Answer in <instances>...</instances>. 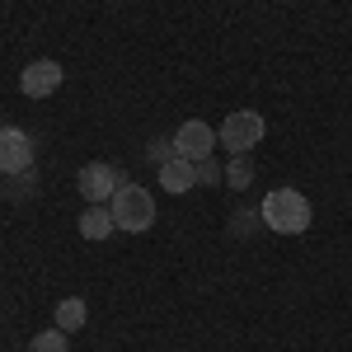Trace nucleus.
Segmentation results:
<instances>
[{"label":"nucleus","instance_id":"7","mask_svg":"<svg viewBox=\"0 0 352 352\" xmlns=\"http://www.w3.org/2000/svg\"><path fill=\"white\" fill-rule=\"evenodd\" d=\"M19 89H24L28 99H52L56 89H61V66L56 61H28L24 66V76H19Z\"/></svg>","mask_w":352,"mask_h":352},{"label":"nucleus","instance_id":"12","mask_svg":"<svg viewBox=\"0 0 352 352\" xmlns=\"http://www.w3.org/2000/svg\"><path fill=\"white\" fill-rule=\"evenodd\" d=\"M28 352H71V348H66V333L61 329H43V333H33Z\"/></svg>","mask_w":352,"mask_h":352},{"label":"nucleus","instance_id":"6","mask_svg":"<svg viewBox=\"0 0 352 352\" xmlns=\"http://www.w3.org/2000/svg\"><path fill=\"white\" fill-rule=\"evenodd\" d=\"M76 188H80L85 202H113V192L122 188V179H118V169L104 160H89L80 169V179H76Z\"/></svg>","mask_w":352,"mask_h":352},{"label":"nucleus","instance_id":"8","mask_svg":"<svg viewBox=\"0 0 352 352\" xmlns=\"http://www.w3.org/2000/svg\"><path fill=\"white\" fill-rule=\"evenodd\" d=\"M192 184H197V164L184 160V155H169V160L160 164V188L164 192H188Z\"/></svg>","mask_w":352,"mask_h":352},{"label":"nucleus","instance_id":"4","mask_svg":"<svg viewBox=\"0 0 352 352\" xmlns=\"http://www.w3.org/2000/svg\"><path fill=\"white\" fill-rule=\"evenodd\" d=\"M217 146H221L217 132H212V127H207L202 118H188V122H184V127L174 132V155H184V160H192V164L207 160V155H212Z\"/></svg>","mask_w":352,"mask_h":352},{"label":"nucleus","instance_id":"13","mask_svg":"<svg viewBox=\"0 0 352 352\" xmlns=\"http://www.w3.org/2000/svg\"><path fill=\"white\" fill-rule=\"evenodd\" d=\"M226 174H221V164L207 155V160H197V184H221Z\"/></svg>","mask_w":352,"mask_h":352},{"label":"nucleus","instance_id":"11","mask_svg":"<svg viewBox=\"0 0 352 352\" xmlns=\"http://www.w3.org/2000/svg\"><path fill=\"white\" fill-rule=\"evenodd\" d=\"M226 184H230V188H249V184H254V164H249V155H235V160L226 164Z\"/></svg>","mask_w":352,"mask_h":352},{"label":"nucleus","instance_id":"2","mask_svg":"<svg viewBox=\"0 0 352 352\" xmlns=\"http://www.w3.org/2000/svg\"><path fill=\"white\" fill-rule=\"evenodd\" d=\"M109 212H113V221H118V230L141 235V230H151V221H155V197L146 188H136V184H122V188L113 192Z\"/></svg>","mask_w":352,"mask_h":352},{"label":"nucleus","instance_id":"10","mask_svg":"<svg viewBox=\"0 0 352 352\" xmlns=\"http://www.w3.org/2000/svg\"><path fill=\"white\" fill-rule=\"evenodd\" d=\"M85 320H89V305H85L80 296H66L61 305H56V329H61V333H71V329H85Z\"/></svg>","mask_w":352,"mask_h":352},{"label":"nucleus","instance_id":"3","mask_svg":"<svg viewBox=\"0 0 352 352\" xmlns=\"http://www.w3.org/2000/svg\"><path fill=\"white\" fill-rule=\"evenodd\" d=\"M263 132H268V122H263V113H254V109H240V113H230L226 122L217 127V141L230 151V155H249L258 141H263Z\"/></svg>","mask_w":352,"mask_h":352},{"label":"nucleus","instance_id":"1","mask_svg":"<svg viewBox=\"0 0 352 352\" xmlns=\"http://www.w3.org/2000/svg\"><path fill=\"white\" fill-rule=\"evenodd\" d=\"M263 226L268 230H277V235H300L305 226H310V197L305 192H296V188H272L268 197H263Z\"/></svg>","mask_w":352,"mask_h":352},{"label":"nucleus","instance_id":"5","mask_svg":"<svg viewBox=\"0 0 352 352\" xmlns=\"http://www.w3.org/2000/svg\"><path fill=\"white\" fill-rule=\"evenodd\" d=\"M33 169V141L24 127H0V174H28Z\"/></svg>","mask_w":352,"mask_h":352},{"label":"nucleus","instance_id":"9","mask_svg":"<svg viewBox=\"0 0 352 352\" xmlns=\"http://www.w3.org/2000/svg\"><path fill=\"white\" fill-rule=\"evenodd\" d=\"M113 230H118V221H113L109 202H89L85 217H80V235H85V240H109Z\"/></svg>","mask_w":352,"mask_h":352}]
</instances>
